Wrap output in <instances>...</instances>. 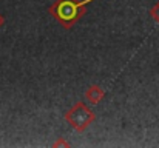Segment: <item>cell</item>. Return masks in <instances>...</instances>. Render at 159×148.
<instances>
[{
    "mask_svg": "<svg viewBox=\"0 0 159 148\" xmlns=\"http://www.w3.org/2000/svg\"><path fill=\"white\" fill-rule=\"evenodd\" d=\"M3 23H5V19H3V16L0 14V28L3 26Z\"/></svg>",
    "mask_w": 159,
    "mask_h": 148,
    "instance_id": "obj_6",
    "label": "cell"
},
{
    "mask_svg": "<svg viewBox=\"0 0 159 148\" xmlns=\"http://www.w3.org/2000/svg\"><path fill=\"white\" fill-rule=\"evenodd\" d=\"M53 147H70V144L65 141V139H59L53 144Z\"/></svg>",
    "mask_w": 159,
    "mask_h": 148,
    "instance_id": "obj_5",
    "label": "cell"
},
{
    "mask_svg": "<svg viewBox=\"0 0 159 148\" xmlns=\"http://www.w3.org/2000/svg\"><path fill=\"white\" fill-rule=\"evenodd\" d=\"M65 120L77 133H84L96 120V114L91 108H88V105L85 102L79 100L65 113Z\"/></svg>",
    "mask_w": 159,
    "mask_h": 148,
    "instance_id": "obj_2",
    "label": "cell"
},
{
    "mask_svg": "<svg viewBox=\"0 0 159 148\" xmlns=\"http://www.w3.org/2000/svg\"><path fill=\"white\" fill-rule=\"evenodd\" d=\"M94 0H56L48 11L65 29H71L73 25L84 17L85 6Z\"/></svg>",
    "mask_w": 159,
    "mask_h": 148,
    "instance_id": "obj_1",
    "label": "cell"
},
{
    "mask_svg": "<svg viewBox=\"0 0 159 148\" xmlns=\"http://www.w3.org/2000/svg\"><path fill=\"white\" fill-rule=\"evenodd\" d=\"M104 97H105V91H104L99 85H91V87H88V90L85 91V99H87L91 105L99 103Z\"/></svg>",
    "mask_w": 159,
    "mask_h": 148,
    "instance_id": "obj_3",
    "label": "cell"
},
{
    "mask_svg": "<svg viewBox=\"0 0 159 148\" xmlns=\"http://www.w3.org/2000/svg\"><path fill=\"white\" fill-rule=\"evenodd\" d=\"M150 14H152V17H153V20L156 22V23H159V2L150 9Z\"/></svg>",
    "mask_w": 159,
    "mask_h": 148,
    "instance_id": "obj_4",
    "label": "cell"
}]
</instances>
